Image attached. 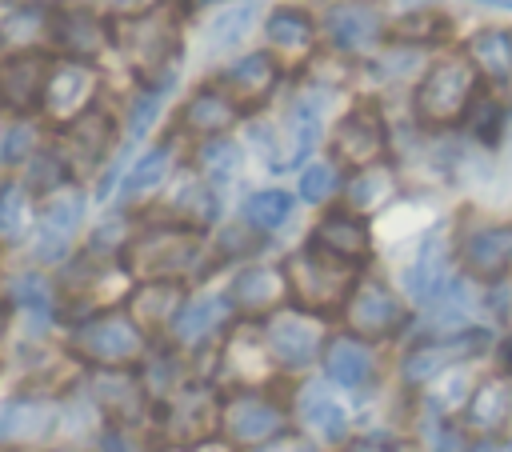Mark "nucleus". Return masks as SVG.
I'll list each match as a JSON object with an SVG mask.
<instances>
[{
    "label": "nucleus",
    "instance_id": "f257e3e1",
    "mask_svg": "<svg viewBox=\"0 0 512 452\" xmlns=\"http://www.w3.org/2000/svg\"><path fill=\"white\" fill-rule=\"evenodd\" d=\"M204 236L192 224H152L124 244V268L140 280H184L204 264Z\"/></svg>",
    "mask_w": 512,
    "mask_h": 452
},
{
    "label": "nucleus",
    "instance_id": "f03ea898",
    "mask_svg": "<svg viewBox=\"0 0 512 452\" xmlns=\"http://www.w3.org/2000/svg\"><path fill=\"white\" fill-rule=\"evenodd\" d=\"M476 88H480V72H476V64L468 56L436 60L416 84V96H412L416 120L428 124V128H448V124L464 120V112L480 96Z\"/></svg>",
    "mask_w": 512,
    "mask_h": 452
},
{
    "label": "nucleus",
    "instance_id": "7ed1b4c3",
    "mask_svg": "<svg viewBox=\"0 0 512 452\" xmlns=\"http://www.w3.org/2000/svg\"><path fill=\"white\" fill-rule=\"evenodd\" d=\"M284 276H288V296L308 308V312H332V308H344L348 292L356 288V264L340 260V256H328L320 248H304L296 256H288L284 264Z\"/></svg>",
    "mask_w": 512,
    "mask_h": 452
},
{
    "label": "nucleus",
    "instance_id": "20e7f679",
    "mask_svg": "<svg viewBox=\"0 0 512 452\" xmlns=\"http://www.w3.org/2000/svg\"><path fill=\"white\" fill-rule=\"evenodd\" d=\"M112 44L120 48V56L144 72H156V68H168L172 72V60L180 56V32H176V20L168 12H132V16H120L112 24Z\"/></svg>",
    "mask_w": 512,
    "mask_h": 452
},
{
    "label": "nucleus",
    "instance_id": "39448f33",
    "mask_svg": "<svg viewBox=\"0 0 512 452\" xmlns=\"http://www.w3.org/2000/svg\"><path fill=\"white\" fill-rule=\"evenodd\" d=\"M72 348L100 368H124L144 356V328L124 312H100L76 324Z\"/></svg>",
    "mask_w": 512,
    "mask_h": 452
},
{
    "label": "nucleus",
    "instance_id": "423d86ee",
    "mask_svg": "<svg viewBox=\"0 0 512 452\" xmlns=\"http://www.w3.org/2000/svg\"><path fill=\"white\" fill-rule=\"evenodd\" d=\"M100 92V72L92 60H56L48 68V80H44V96H40V112L52 120V124H72L76 116H84L92 108Z\"/></svg>",
    "mask_w": 512,
    "mask_h": 452
},
{
    "label": "nucleus",
    "instance_id": "0eeeda50",
    "mask_svg": "<svg viewBox=\"0 0 512 452\" xmlns=\"http://www.w3.org/2000/svg\"><path fill=\"white\" fill-rule=\"evenodd\" d=\"M344 320L356 336L364 340H392L404 328V304L392 296L388 284L380 280H356V288L344 300Z\"/></svg>",
    "mask_w": 512,
    "mask_h": 452
},
{
    "label": "nucleus",
    "instance_id": "6e6552de",
    "mask_svg": "<svg viewBox=\"0 0 512 452\" xmlns=\"http://www.w3.org/2000/svg\"><path fill=\"white\" fill-rule=\"evenodd\" d=\"M264 340L276 356V364L284 368H308L320 352H324V324L320 312H272V320L264 324Z\"/></svg>",
    "mask_w": 512,
    "mask_h": 452
},
{
    "label": "nucleus",
    "instance_id": "1a4fd4ad",
    "mask_svg": "<svg viewBox=\"0 0 512 452\" xmlns=\"http://www.w3.org/2000/svg\"><path fill=\"white\" fill-rule=\"evenodd\" d=\"M220 428H224V436H228L236 448H252V444H260V440L280 436V432L288 428V412H284L276 400L260 396L256 388H244V392H236V396L224 404Z\"/></svg>",
    "mask_w": 512,
    "mask_h": 452
},
{
    "label": "nucleus",
    "instance_id": "9d476101",
    "mask_svg": "<svg viewBox=\"0 0 512 452\" xmlns=\"http://www.w3.org/2000/svg\"><path fill=\"white\" fill-rule=\"evenodd\" d=\"M388 152V128L380 120V112L372 104H356L348 108L336 128H332V156L340 164H352V168H364V164H376L384 160Z\"/></svg>",
    "mask_w": 512,
    "mask_h": 452
},
{
    "label": "nucleus",
    "instance_id": "9b49d317",
    "mask_svg": "<svg viewBox=\"0 0 512 452\" xmlns=\"http://www.w3.org/2000/svg\"><path fill=\"white\" fill-rule=\"evenodd\" d=\"M224 404L216 400V392L208 384H188L176 396H168L164 408V436L176 444H200L216 432Z\"/></svg>",
    "mask_w": 512,
    "mask_h": 452
},
{
    "label": "nucleus",
    "instance_id": "f8f14e48",
    "mask_svg": "<svg viewBox=\"0 0 512 452\" xmlns=\"http://www.w3.org/2000/svg\"><path fill=\"white\" fill-rule=\"evenodd\" d=\"M484 344H488V332H452L440 340H424L400 360V376H404V384H428L456 360L484 352Z\"/></svg>",
    "mask_w": 512,
    "mask_h": 452
},
{
    "label": "nucleus",
    "instance_id": "ddd939ff",
    "mask_svg": "<svg viewBox=\"0 0 512 452\" xmlns=\"http://www.w3.org/2000/svg\"><path fill=\"white\" fill-rule=\"evenodd\" d=\"M324 32L340 52H372L384 40V20L368 0H340L324 12Z\"/></svg>",
    "mask_w": 512,
    "mask_h": 452
},
{
    "label": "nucleus",
    "instance_id": "4468645a",
    "mask_svg": "<svg viewBox=\"0 0 512 452\" xmlns=\"http://www.w3.org/2000/svg\"><path fill=\"white\" fill-rule=\"evenodd\" d=\"M48 56L36 52V48H24V52H12L0 60V104L12 108V112H32L40 108V96H44V80H48Z\"/></svg>",
    "mask_w": 512,
    "mask_h": 452
},
{
    "label": "nucleus",
    "instance_id": "2eb2a0df",
    "mask_svg": "<svg viewBox=\"0 0 512 452\" xmlns=\"http://www.w3.org/2000/svg\"><path fill=\"white\" fill-rule=\"evenodd\" d=\"M80 220H84V196L64 192V188L52 192V200L40 216V232H36V260H44V264L64 260L80 232Z\"/></svg>",
    "mask_w": 512,
    "mask_h": 452
},
{
    "label": "nucleus",
    "instance_id": "dca6fc26",
    "mask_svg": "<svg viewBox=\"0 0 512 452\" xmlns=\"http://www.w3.org/2000/svg\"><path fill=\"white\" fill-rule=\"evenodd\" d=\"M112 140H116L112 116L88 108L84 116H76L72 124H64V160H68V168L72 172H92L112 152Z\"/></svg>",
    "mask_w": 512,
    "mask_h": 452
},
{
    "label": "nucleus",
    "instance_id": "f3484780",
    "mask_svg": "<svg viewBox=\"0 0 512 452\" xmlns=\"http://www.w3.org/2000/svg\"><path fill=\"white\" fill-rule=\"evenodd\" d=\"M460 264L472 280H504L512 268V224H488L464 236Z\"/></svg>",
    "mask_w": 512,
    "mask_h": 452
},
{
    "label": "nucleus",
    "instance_id": "a211bd4d",
    "mask_svg": "<svg viewBox=\"0 0 512 452\" xmlns=\"http://www.w3.org/2000/svg\"><path fill=\"white\" fill-rule=\"evenodd\" d=\"M284 296H288V276H284V268H272V264L240 268L228 288V300L240 316H264V312L280 308Z\"/></svg>",
    "mask_w": 512,
    "mask_h": 452
},
{
    "label": "nucleus",
    "instance_id": "6ab92c4d",
    "mask_svg": "<svg viewBox=\"0 0 512 452\" xmlns=\"http://www.w3.org/2000/svg\"><path fill=\"white\" fill-rule=\"evenodd\" d=\"M48 40L64 52V56H76V60H92L96 52H104V44L112 40L104 20L92 16L88 8H64V12H52L48 16Z\"/></svg>",
    "mask_w": 512,
    "mask_h": 452
},
{
    "label": "nucleus",
    "instance_id": "aec40b11",
    "mask_svg": "<svg viewBox=\"0 0 512 452\" xmlns=\"http://www.w3.org/2000/svg\"><path fill=\"white\" fill-rule=\"evenodd\" d=\"M220 368L244 384V388H256V384H268L272 380V368H276V356L264 340V332H252V328H236L224 344V356H220Z\"/></svg>",
    "mask_w": 512,
    "mask_h": 452
},
{
    "label": "nucleus",
    "instance_id": "412c9836",
    "mask_svg": "<svg viewBox=\"0 0 512 452\" xmlns=\"http://www.w3.org/2000/svg\"><path fill=\"white\" fill-rule=\"evenodd\" d=\"M276 80H280V68H276V60H272L268 52H248V56H240L236 64H228V68L220 72V88H224L240 108L264 104V100L272 96Z\"/></svg>",
    "mask_w": 512,
    "mask_h": 452
},
{
    "label": "nucleus",
    "instance_id": "4be33fe9",
    "mask_svg": "<svg viewBox=\"0 0 512 452\" xmlns=\"http://www.w3.org/2000/svg\"><path fill=\"white\" fill-rule=\"evenodd\" d=\"M240 104L220 88V84H204V88H196L188 100H184V108H180V128L184 132H192V136H224L236 120H240Z\"/></svg>",
    "mask_w": 512,
    "mask_h": 452
},
{
    "label": "nucleus",
    "instance_id": "5701e85b",
    "mask_svg": "<svg viewBox=\"0 0 512 452\" xmlns=\"http://www.w3.org/2000/svg\"><path fill=\"white\" fill-rule=\"evenodd\" d=\"M312 248H320V252H328V256H340V260H348V264H360V260H368V252H372V232H368V224L360 220V212H328L316 228H312V240H308Z\"/></svg>",
    "mask_w": 512,
    "mask_h": 452
},
{
    "label": "nucleus",
    "instance_id": "b1692460",
    "mask_svg": "<svg viewBox=\"0 0 512 452\" xmlns=\"http://www.w3.org/2000/svg\"><path fill=\"white\" fill-rule=\"evenodd\" d=\"M184 308V288L180 280H140V288L128 296V316L144 328V332H156V328H172L176 316Z\"/></svg>",
    "mask_w": 512,
    "mask_h": 452
},
{
    "label": "nucleus",
    "instance_id": "393cba45",
    "mask_svg": "<svg viewBox=\"0 0 512 452\" xmlns=\"http://www.w3.org/2000/svg\"><path fill=\"white\" fill-rule=\"evenodd\" d=\"M448 260H452L448 244H444L440 236H428V240L420 244L416 260L404 268V288H408V296L420 300V304L440 300V296L448 292V284H452V280H448Z\"/></svg>",
    "mask_w": 512,
    "mask_h": 452
},
{
    "label": "nucleus",
    "instance_id": "a878e982",
    "mask_svg": "<svg viewBox=\"0 0 512 452\" xmlns=\"http://www.w3.org/2000/svg\"><path fill=\"white\" fill-rule=\"evenodd\" d=\"M52 428H56V408H52L48 400L16 396V400L0 404V440H4V444L48 440Z\"/></svg>",
    "mask_w": 512,
    "mask_h": 452
},
{
    "label": "nucleus",
    "instance_id": "bb28decb",
    "mask_svg": "<svg viewBox=\"0 0 512 452\" xmlns=\"http://www.w3.org/2000/svg\"><path fill=\"white\" fill-rule=\"evenodd\" d=\"M296 412H300L304 428L324 444H336L348 432V412L324 384H304L300 396H296Z\"/></svg>",
    "mask_w": 512,
    "mask_h": 452
},
{
    "label": "nucleus",
    "instance_id": "cd10ccee",
    "mask_svg": "<svg viewBox=\"0 0 512 452\" xmlns=\"http://www.w3.org/2000/svg\"><path fill=\"white\" fill-rule=\"evenodd\" d=\"M92 396L104 412H112V420H136L144 412L148 388H144V380H136L124 368H104L92 376Z\"/></svg>",
    "mask_w": 512,
    "mask_h": 452
},
{
    "label": "nucleus",
    "instance_id": "c85d7f7f",
    "mask_svg": "<svg viewBox=\"0 0 512 452\" xmlns=\"http://www.w3.org/2000/svg\"><path fill=\"white\" fill-rule=\"evenodd\" d=\"M512 416V384L508 380H480L472 388V396L464 400V424L472 432H484V436H496Z\"/></svg>",
    "mask_w": 512,
    "mask_h": 452
},
{
    "label": "nucleus",
    "instance_id": "c756f323",
    "mask_svg": "<svg viewBox=\"0 0 512 452\" xmlns=\"http://www.w3.org/2000/svg\"><path fill=\"white\" fill-rule=\"evenodd\" d=\"M372 348L360 340V336H332L324 344V372L344 384V388H360L364 380H372Z\"/></svg>",
    "mask_w": 512,
    "mask_h": 452
},
{
    "label": "nucleus",
    "instance_id": "7c9ffc66",
    "mask_svg": "<svg viewBox=\"0 0 512 452\" xmlns=\"http://www.w3.org/2000/svg\"><path fill=\"white\" fill-rule=\"evenodd\" d=\"M316 132H320V100L316 96H300L288 116H284V144L276 148L280 156L272 160L276 168H292L312 144H316Z\"/></svg>",
    "mask_w": 512,
    "mask_h": 452
},
{
    "label": "nucleus",
    "instance_id": "2f4dec72",
    "mask_svg": "<svg viewBox=\"0 0 512 452\" xmlns=\"http://www.w3.org/2000/svg\"><path fill=\"white\" fill-rule=\"evenodd\" d=\"M464 52L492 84H512V28H480L468 36Z\"/></svg>",
    "mask_w": 512,
    "mask_h": 452
},
{
    "label": "nucleus",
    "instance_id": "473e14b6",
    "mask_svg": "<svg viewBox=\"0 0 512 452\" xmlns=\"http://www.w3.org/2000/svg\"><path fill=\"white\" fill-rule=\"evenodd\" d=\"M264 36L284 56H304L316 44V24L304 8H272L264 20Z\"/></svg>",
    "mask_w": 512,
    "mask_h": 452
},
{
    "label": "nucleus",
    "instance_id": "72a5a7b5",
    "mask_svg": "<svg viewBox=\"0 0 512 452\" xmlns=\"http://www.w3.org/2000/svg\"><path fill=\"white\" fill-rule=\"evenodd\" d=\"M396 196V172L388 168V164H364V168H356V176L348 180V188H344V200H348V208L352 212H360V216H372V212H380L388 200Z\"/></svg>",
    "mask_w": 512,
    "mask_h": 452
},
{
    "label": "nucleus",
    "instance_id": "f704fd0d",
    "mask_svg": "<svg viewBox=\"0 0 512 452\" xmlns=\"http://www.w3.org/2000/svg\"><path fill=\"white\" fill-rule=\"evenodd\" d=\"M168 168H172V144H156V148H148V152L132 164V172L124 176L120 200H124V204H140V200H148V196L164 184Z\"/></svg>",
    "mask_w": 512,
    "mask_h": 452
},
{
    "label": "nucleus",
    "instance_id": "c9c22d12",
    "mask_svg": "<svg viewBox=\"0 0 512 452\" xmlns=\"http://www.w3.org/2000/svg\"><path fill=\"white\" fill-rule=\"evenodd\" d=\"M228 308H232L228 296H200V300H192V304L180 308V316L172 324V336H180V340H204L208 332H216L228 320Z\"/></svg>",
    "mask_w": 512,
    "mask_h": 452
},
{
    "label": "nucleus",
    "instance_id": "e433bc0d",
    "mask_svg": "<svg viewBox=\"0 0 512 452\" xmlns=\"http://www.w3.org/2000/svg\"><path fill=\"white\" fill-rule=\"evenodd\" d=\"M288 216H292V196L280 188H264L244 200V224L256 232H276Z\"/></svg>",
    "mask_w": 512,
    "mask_h": 452
},
{
    "label": "nucleus",
    "instance_id": "4c0bfd02",
    "mask_svg": "<svg viewBox=\"0 0 512 452\" xmlns=\"http://www.w3.org/2000/svg\"><path fill=\"white\" fill-rule=\"evenodd\" d=\"M196 164L208 184H228L240 168V144H232L228 136H208L196 152Z\"/></svg>",
    "mask_w": 512,
    "mask_h": 452
},
{
    "label": "nucleus",
    "instance_id": "58836bf2",
    "mask_svg": "<svg viewBox=\"0 0 512 452\" xmlns=\"http://www.w3.org/2000/svg\"><path fill=\"white\" fill-rule=\"evenodd\" d=\"M172 212H176V220H180V224L208 228V224L216 220V212H220V200H216L212 184H196V180H192V184H184V188L176 192Z\"/></svg>",
    "mask_w": 512,
    "mask_h": 452
},
{
    "label": "nucleus",
    "instance_id": "ea45409f",
    "mask_svg": "<svg viewBox=\"0 0 512 452\" xmlns=\"http://www.w3.org/2000/svg\"><path fill=\"white\" fill-rule=\"evenodd\" d=\"M28 192L32 188L16 184V180L0 184V236L4 240H20L28 232V224H32V196Z\"/></svg>",
    "mask_w": 512,
    "mask_h": 452
},
{
    "label": "nucleus",
    "instance_id": "a19ab883",
    "mask_svg": "<svg viewBox=\"0 0 512 452\" xmlns=\"http://www.w3.org/2000/svg\"><path fill=\"white\" fill-rule=\"evenodd\" d=\"M8 304L24 308V312H36V316H48L52 312V284H48V276H40V272L12 276L8 280Z\"/></svg>",
    "mask_w": 512,
    "mask_h": 452
},
{
    "label": "nucleus",
    "instance_id": "79ce46f5",
    "mask_svg": "<svg viewBox=\"0 0 512 452\" xmlns=\"http://www.w3.org/2000/svg\"><path fill=\"white\" fill-rule=\"evenodd\" d=\"M68 176H72V168H68V160H64V152H32V160H28V176H24V184L32 188V192H60L64 184H68Z\"/></svg>",
    "mask_w": 512,
    "mask_h": 452
},
{
    "label": "nucleus",
    "instance_id": "37998d69",
    "mask_svg": "<svg viewBox=\"0 0 512 452\" xmlns=\"http://www.w3.org/2000/svg\"><path fill=\"white\" fill-rule=\"evenodd\" d=\"M168 80H172V72L160 76L156 84H144V88L136 92V100H132V108H128V132H132V136H144V132L152 128V120H156V112H160V104H164Z\"/></svg>",
    "mask_w": 512,
    "mask_h": 452
},
{
    "label": "nucleus",
    "instance_id": "c03bdc74",
    "mask_svg": "<svg viewBox=\"0 0 512 452\" xmlns=\"http://www.w3.org/2000/svg\"><path fill=\"white\" fill-rule=\"evenodd\" d=\"M500 120H504V112H500V104L492 96H476L472 108L464 112V124L480 144H496L500 140Z\"/></svg>",
    "mask_w": 512,
    "mask_h": 452
},
{
    "label": "nucleus",
    "instance_id": "a18cd8bd",
    "mask_svg": "<svg viewBox=\"0 0 512 452\" xmlns=\"http://www.w3.org/2000/svg\"><path fill=\"white\" fill-rule=\"evenodd\" d=\"M444 20L440 16H432V8H416V12H404L400 20H396V36L400 40H408V44H428V40H436V36H444Z\"/></svg>",
    "mask_w": 512,
    "mask_h": 452
},
{
    "label": "nucleus",
    "instance_id": "49530a36",
    "mask_svg": "<svg viewBox=\"0 0 512 452\" xmlns=\"http://www.w3.org/2000/svg\"><path fill=\"white\" fill-rule=\"evenodd\" d=\"M36 128L32 124H24V120H16L4 136H0V164H28L32 160V152H36Z\"/></svg>",
    "mask_w": 512,
    "mask_h": 452
},
{
    "label": "nucleus",
    "instance_id": "de8ad7c7",
    "mask_svg": "<svg viewBox=\"0 0 512 452\" xmlns=\"http://www.w3.org/2000/svg\"><path fill=\"white\" fill-rule=\"evenodd\" d=\"M440 416H444V408L428 400V412H424V424H420L428 452H460V432H456V428H448Z\"/></svg>",
    "mask_w": 512,
    "mask_h": 452
},
{
    "label": "nucleus",
    "instance_id": "09e8293b",
    "mask_svg": "<svg viewBox=\"0 0 512 452\" xmlns=\"http://www.w3.org/2000/svg\"><path fill=\"white\" fill-rule=\"evenodd\" d=\"M248 20H252V4H244V8H232V12H224L212 28H208V40H212V48H228V44H236L240 36H244V28H248Z\"/></svg>",
    "mask_w": 512,
    "mask_h": 452
},
{
    "label": "nucleus",
    "instance_id": "8fccbe9b",
    "mask_svg": "<svg viewBox=\"0 0 512 452\" xmlns=\"http://www.w3.org/2000/svg\"><path fill=\"white\" fill-rule=\"evenodd\" d=\"M332 192H336V172H332V164H312V168L300 172V196H304L308 204H324Z\"/></svg>",
    "mask_w": 512,
    "mask_h": 452
},
{
    "label": "nucleus",
    "instance_id": "3c124183",
    "mask_svg": "<svg viewBox=\"0 0 512 452\" xmlns=\"http://www.w3.org/2000/svg\"><path fill=\"white\" fill-rule=\"evenodd\" d=\"M180 384V364H176V356H160L152 368H148V376H144V388L148 392H172Z\"/></svg>",
    "mask_w": 512,
    "mask_h": 452
},
{
    "label": "nucleus",
    "instance_id": "603ef678",
    "mask_svg": "<svg viewBox=\"0 0 512 452\" xmlns=\"http://www.w3.org/2000/svg\"><path fill=\"white\" fill-rule=\"evenodd\" d=\"M244 452H312V444H308L304 436L280 432V436H272V440H260V444H252V448H244Z\"/></svg>",
    "mask_w": 512,
    "mask_h": 452
},
{
    "label": "nucleus",
    "instance_id": "864d4df0",
    "mask_svg": "<svg viewBox=\"0 0 512 452\" xmlns=\"http://www.w3.org/2000/svg\"><path fill=\"white\" fill-rule=\"evenodd\" d=\"M340 452H396V444L380 432H368V436H356V440H344Z\"/></svg>",
    "mask_w": 512,
    "mask_h": 452
},
{
    "label": "nucleus",
    "instance_id": "5fc2aeb1",
    "mask_svg": "<svg viewBox=\"0 0 512 452\" xmlns=\"http://www.w3.org/2000/svg\"><path fill=\"white\" fill-rule=\"evenodd\" d=\"M116 16H132V12H148V8H156L160 0H104Z\"/></svg>",
    "mask_w": 512,
    "mask_h": 452
},
{
    "label": "nucleus",
    "instance_id": "6e6d98bb",
    "mask_svg": "<svg viewBox=\"0 0 512 452\" xmlns=\"http://www.w3.org/2000/svg\"><path fill=\"white\" fill-rule=\"evenodd\" d=\"M472 452H512V444H508V440H496V436H488V440H480Z\"/></svg>",
    "mask_w": 512,
    "mask_h": 452
},
{
    "label": "nucleus",
    "instance_id": "4d7b16f0",
    "mask_svg": "<svg viewBox=\"0 0 512 452\" xmlns=\"http://www.w3.org/2000/svg\"><path fill=\"white\" fill-rule=\"evenodd\" d=\"M100 452H124V436H120V432H104Z\"/></svg>",
    "mask_w": 512,
    "mask_h": 452
},
{
    "label": "nucleus",
    "instance_id": "13d9d810",
    "mask_svg": "<svg viewBox=\"0 0 512 452\" xmlns=\"http://www.w3.org/2000/svg\"><path fill=\"white\" fill-rule=\"evenodd\" d=\"M192 452H232V444H220V440H200V444H192Z\"/></svg>",
    "mask_w": 512,
    "mask_h": 452
},
{
    "label": "nucleus",
    "instance_id": "bf43d9fd",
    "mask_svg": "<svg viewBox=\"0 0 512 452\" xmlns=\"http://www.w3.org/2000/svg\"><path fill=\"white\" fill-rule=\"evenodd\" d=\"M404 4V12H416V8H432L436 0H400Z\"/></svg>",
    "mask_w": 512,
    "mask_h": 452
},
{
    "label": "nucleus",
    "instance_id": "052dcab7",
    "mask_svg": "<svg viewBox=\"0 0 512 452\" xmlns=\"http://www.w3.org/2000/svg\"><path fill=\"white\" fill-rule=\"evenodd\" d=\"M504 368L512 372V336H508V344H504Z\"/></svg>",
    "mask_w": 512,
    "mask_h": 452
},
{
    "label": "nucleus",
    "instance_id": "680f3d73",
    "mask_svg": "<svg viewBox=\"0 0 512 452\" xmlns=\"http://www.w3.org/2000/svg\"><path fill=\"white\" fill-rule=\"evenodd\" d=\"M188 8H204V4H220V0H184Z\"/></svg>",
    "mask_w": 512,
    "mask_h": 452
},
{
    "label": "nucleus",
    "instance_id": "e2e57ef3",
    "mask_svg": "<svg viewBox=\"0 0 512 452\" xmlns=\"http://www.w3.org/2000/svg\"><path fill=\"white\" fill-rule=\"evenodd\" d=\"M484 4H496V8H512V0H484Z\"/></svg>",
    "mask_w": 512,
    "mask_h": 452
},
{
    "label": "nucleus",
    "instance_id": "0e129e2a",
    "mask_svg": "<svg viewBox=\"0 0 512 452\" xmlns=\"http://www.w3.org/2000/svg\"><path fill=\"white\" fill-rule=\"evenodd\" d=\"M48 452H80V448H48Z\"/></svg>",
    "mask_w": 512,
    "mask_h": 452
},
{
    "label": "nucleus",
    "instance_id": "69168bd1",
    "mask_svg": "<svg viewBox=\"0 0 512 452\" xmlns=\"http://www.w3.org/2000/svg\"><path fill=\"white\" fill-rule=\"evenodd\" d=\"M0 328H4V308H0Z\"/></svg>",
    "mask_w": 512,
    "mask_h": 452
},
{
    "label": "nucleus",
    "instance_id": "338daca9",
    "mask_svg": "<svg viewBox=\"0 0 512 452\" xmlns=\"http://www.w3.org/2000/svg\"><path fill=\"white\" fill-rule=\"evenodd\" d=\"M396 452H408V448H396Z\"/></svg>",
    "mask_w": 512,
    "mask_h": 452
}]
</instances>
